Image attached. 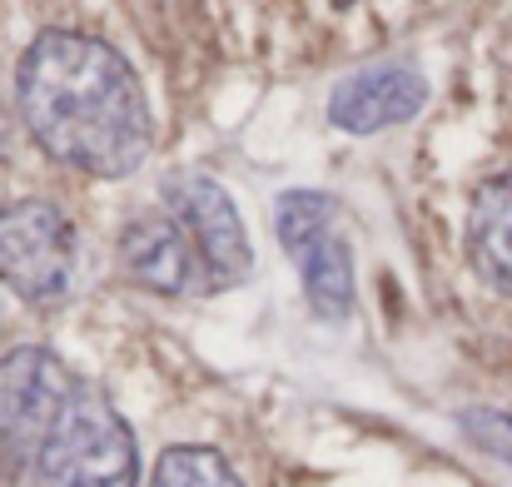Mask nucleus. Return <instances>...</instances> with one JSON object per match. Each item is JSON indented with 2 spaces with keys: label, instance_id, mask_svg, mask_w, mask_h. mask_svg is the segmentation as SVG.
<instances>
[{
  "label": "nucleus",
  "instance_id": "nucleus-1",
  "mask_svg": "<svg viewBox=\"0 0 512 487\" xmlns=\"http://www.w3.org/2000/svg\"><path fill=\"white\" fill-rule=\"evenodd\" d=\"M15 100L35 145L65 169L95 179H125L150 155L155 120L140 75L100 35L85 30L35 35L30 50L20 55Z\"/></svg>",
  "mask_w": 512,
  "mask_h": 487
},
{
  "label": "nucleus",
  "instance_id": "nucleus-2",
  "mask_svg": "<svg viewBox=\"0 0 512 487\" xmlns=\"http://www.w3.org/2000/svg\"><path fill=\"white\" fill-rule=\"evenodd\" d=\"M135 478L140 448L130 423L105 393L80 383L30 468V487H135Z\"/></svg>",
  "mask_w": 512,
  "mask_h": 487
},
{
  "label": "nucleus",
  "instance_id": "nucleus-3",
  "mask_svg": "<svg viewBox=\"0 0 512 487\" xmlns=\"http://www.w3.org/2000/svg\"><path fill=\"white\" fill-rule=\"evenodd\" d=\"M80 239L60 204L15 199L0 209V284L30 309H60L75 294Z\"/></svg>",
  "mask_w": 512,
  "mask_h": 487
},
{
  "label": "nucleus",
  "instance_id": "nucleus-4",
  "mask_svg": "<svg viewBox=\"0 0 512 487\" xmlns=\"http://www.w3.org/2000/svg\"><path fill=\"white\" fill-rule=\"evenodd\" d=\"M274 229H279L284 254L299 264L309 309L319 319H334V324L348 319L358 284H353V249L343 239L339 204L319 189H289L274 204Z\"/></svg>",
  "mask_w": 512,
  "mask_h": 487
},
{
  "label": "nucleus",
  "instance_id": "nucleus-5",
  "mask_svg": "<svg viewBox=\"0 0 512 487\" xmlns=\"http://www.w3.org/2000/svg\"><path fill=\"white\" fill-rule=\"evenodd\" d=\"M80 393V378L50 348H10L0 358V463L30 473L50 428Z\"/></svg>",
  "mask_w": 512,
  "mask_h": 487
},
{
  "label": "nucleus",
  "instance_id": "nucleus-6",
  "mask_svg": "<svg viewBox=\"0 0 512 487\" xmlns=\"http://www.w3.org/2000/svg\"><path fill=\"white\" fill-rule=\"evenodd\" d=\"M165 209L174 214V224L184 229V239L194 244L209 289H229L254 269V249L244 234V219L234 209V199L224 194L219 179L209 174H170L165 179Z\"/></svg>",
  "mask_w": 512,
  "mask_h": 487
},
{
  "label": "nucleus",
  "instance_id": "nucleus-7",
  "mask_svg": "<svg viewBox=\"0 0 512 487\" xmlns=\"http://www.w3.org/2000/svg\"><path fill=\"white\" fill-rule=\"evenodd\" d=\"M428 105V75L403 60H383L368 70H353L329 95V120L348 135H378L403 120H413Z\"/></svg>",
  "mask_w": 512,
  "mask_h": 487
},
{
  "label": "nucleus",
  "instance_id": "nucleus-8",
  "mask_svg": "<svg viewBox=\"0 0 512 487\" xmlns=\"http://www.w3.org/2000/svg\"><path fill=\"white\" fill-rule=\"evenodd\" d=\"M120 259H125V274L150 294H204L209 289L204 264H199L194 244L184 239V229L174 224L170 209L140 214L120 239Z\"/></svg>",
  "mask_w": 512,
  "mask_h": 487
},
{
  "label": "nucleus",
  "instance_id": "nucleus-9",
  "mask_svg": "<svg viewBox=\"0 0 512 487\" xmlns=\"http://www.w3.org/2000/svg\"><path fill=\"white\" fill-rule=\"evenodd\" d=\"M468 259L478 279L498 294H512V169L488 179L468 209Z\"/></svg>",
  "mask_w": 512,
  "mask_h": 487
},
{
  "label": "nucleus",
  "instance_id": "nucleus-10",
  "mask_svg": "<svg viewBox=\"0 0 512 487\" xmlns=\"http://www.w3.org/2000/svg\"><path fill=\"white\" fill-rule=\"evenodd\" d=\"M150 487H239L234 468L214 453V448H170L155 473H150Z\"/></svg>",
  "mask_w": 512,
  "mask_h": 487
},
{
  "label": "nucleus",
  "instance_id": "nucleus-11",
  "mask_svg": "<svg viewBox=\"0 0 512 487\" xmlns=\"http://www.w3.org/2000/svg\"><path fill=\"white\" fill-rule=\"evenodd\" d=\"M463 433H468L478 448H488L493 458H508L512 463V413L473 408V413H463Z\"/></svg>",
  "mask_w": 512,
  "mask_h": 487
}]
</instances>
